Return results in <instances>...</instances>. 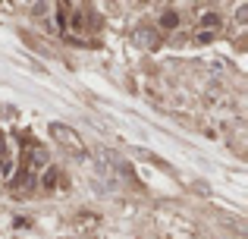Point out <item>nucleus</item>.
<instances>
[{"label":"nucleus","mask_w":248,"mask_h":239,"mask_svg":"<svg viewBox=\"0 0 248 239\" xmlns=\"http://www.w3.org/2000/svg\"><path fill=\"white\" fill-rule=\"evenodd\" d=\"M57 13H60L63 35H69V38H85L94 29H101V19L91 16V10L82 3H57Z\"/></svg>","instance_id":"1"},{"label":"nucleus","mask_w":248,"mask_h":239,"mask_svg":"<svg viewBox=\"0 0 248 239\" xmlns=\"http://www.w3.org/2000/svg\"><path fill=\"white\" fill-rule=\"evenodd\" d=\"M50 135H54L57 142H60L66 151H73V154H82L85 148H82V139H79V132H73L69 126H63V123H54L50 126Z\"/></svg>","instance_id":"2"},{"label":"nucleus","mask_w":248,"mask_h":239,"mask_svg":"<svg viewBox=\"0 0 248 239\" xmlns=\"http://www.w3.org/2000/svg\"><path fill=\"white\" fill-rule=\"evenodd\" d=\"M217 29H223V16H220L217 10H207L198 16V32H211V35H217Z\"/></svg>","instance_id":"3"},{"label":"nucleus","mask_w":248,"mask_h":239,"mask_svg":"<svg viewBox=\"0 0 248 239\" xmlns=\"http://www.w3.org/2000/svg\"><path fill=\"white\" fill-rule=\"evenodd\" d=\"M13 170H16V164H13V154H10V142H6V135L0 132V176L10 179Z\"/></svg>","instance_id":"4"},{"label":"nucleus","mask_w":248,"mask_h":239,"mask_svg":"<svg viewBox=\"0 0 248 239\" xmlns=\"http://www.w3.org/2000/svg\"><path fill=\"white\" fill-rule=\"evenodd\" d=\"M135 38H139L141 48H157V32H151V29H139Z\"/></svg>","instance_id":"5"},{"label":"nucleus","mask_w":248,"mask_h":239,"mask_svg":"<svg viewBox=\"0 0 248 239\" xmlns=\"http://www.w3.org/2000/svg\"><path fill=\"white\" fill-rule=\"evenodd\" d=\"M176 25H179V13H176V10H164V13H160V29L173 32Z\"/></svg>","instance_id":"6"},{"label":"nucleus","mask_w":248,"mask_h":239,"mask_svg":"<svg viewBox=\"0 0 248 239\" xmlns=\"http://www.w3.org/2000/svg\"><path fill=\"white\" fill-rule=\"evenodd\" d=\"M195 41H198V44H211L214 35H211V32H195Z\"/></svg>","instance_id":"7"}]
</instances>
